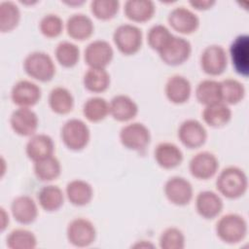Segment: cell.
I'll return each mask as SVG.
<instances>
[{"instance_id":"1","label":"cell","mask_w":249,"mask_h":249,"mask_svg":"<svg viewBox=\"0 0 249 249\" xmlns=\"http://www.w3.org/2000/svg\"><path fill=\"white\" fill-rule=\"evenodd\" d=\"M216 188L218 192L227 198H238L247 191V175L237 166H228L218 175Z\"/></svg>"},{"instance_id":"2","label":"cell","mask_w":249,"mask_h":249,"mask_svg":"<svg viewBox=\"0 0 249 249\" xmlns=\"http://www.w3.org/2000/svg\"><path fill=\"white\" fill-rule=\"evenodd\" d=\"M215 230L217 236L223 242L235 244L245 238L248 226L243 216L236 213H229L218 220Z\"/></svg>"},{"instance_id":"3","label":"cell","mask_w":249,"mask_h":249,"mask_svg":"<svg viewBox=\"0 0 249 249\" xmlns=\"http://www.w3.org/2000/svg\"><path fill=\"white\" fill-rule=\"evenodd\" d=\"M23 68L28 76L40 82L51 81L55 74L53 58L44 52L29 53L23 61Z\"/></svg>"},{"instance_id":"4","label":"cell","mask_w":249,"mask_h":249,"mask_svg":"<svg viewBox=\"0 0 249 249\" xmlns=\"http://www.w3.org/2000/svg\"><path fill=\"white\" fill-rule=\"evenodd\" d=\"M60 136L68 149L80 151L88 145L90 131L87 124L82 120L70 119L61 127Z\"/></svg>"},{"instance_id":"5","label":"cell","mask_w":249,"mask_h":249,"mask_svg":"<svg viewBox=\"0 0 249 249\" xmlns=\"http://www.w3.org/2000/svg\"><path fill=\"white\" fill-rule=\"evenodd\" d=\"M113 40L122 53L130 55L140 50L143 35L141 29L137 26L133 24H122L116 28L113 34Z\"/></svg>"},{"instance_id":"6","label":"cell","mask_w":249,"mask_h":249,"mask_svg":"<svg viewBox=\"0 0 249 249\" xmlns=\"http://www.w3.org/2000/svg\"><path fill=\"white\" fill-rule=\"evenodd\" d=\"M191 53L192 46L188 40L172 35L159 52V54L165 64L176 66L188 60Z\"/></svg>"},{"instance_id":"7","label":"cell","mask_w":249,"mask_h":249,"mask_svg":"<svg viewBox=\"0 0 249 249\" xmlns=\"http://www.w3.org/2000/svg\"><path fill=\"white\" fill-rule=\"evenodd\" d=\"M66 235L72 245L76 247H88L94 242L96 230L89 220L76 218L68 224Z\"/></svg>"},{"instance_id":"8","label":"cell","mask_w":249,"mask_h":249,"mask_svg":"<svg viewBox=\"0 0 249 249\" xmlns=\"http://www.w3.org/2000/svg\"><path fill=\"white\" fill-rule=\"evenodd\" d=\"M120 140L125 148L140 151L149 145L151 133L144 124L131 123L123 126L120 131Z\"/></svg>"},{"instance_id":"9","label":"cell","mask_w":249,"mask_h":249,"mask_svg":"<svg viewBox=\"0 0 249 249\" xmlns=\"http://www.w3.org/2000/svg\"><path fill=\"white\" fill-rule=\"evenodd\" d=\"M228 55L225 49L219 45L206 47L200 56V66L204 73L210 76L221 75L227 68Z\"/></svg>"},{"instance_id":"10","label":"cell","mask_w":249,"mask_h":249,"mask_svg":"<svg viewBox=\"0 0 249 249\" xmlns=\"http://www.w3.org/2000/svg\"><path fill=\"white\" fill-rule=\"evenodd\" d=\"M114 51L111 45L104 40H95L89 44L85 50L84 57L89 68H103L110 64Z\"/></svg>"},{"instance_id":"11","label":"cell","mask_w":249,"mask_h":249,"mask_svg":"<svg viewBox=\"0 0 249 249\" xmlns=\"http://www.w3.org/2000/svg\"><path fill=\"white\" fill-rule=\"evenodd\" d=\"M165 196L175 205H186L193 198V187L190 181L181 176L169 178L163 187Z\"/></svg>"},{"instance_id":"12","label":"cell","mask_w":249,"mask_h":249,"mask_svg":"<svg viewBox=\"0 0 249 249\" xmlns=\"http://www.w3.org/2000/svg\"><path fill=\"white\" fill-rule=\"evenodd\" d=\"M178 137L184 146L189 149L199 148L207 138V131L197 120L189 119L184 121L178 128Z\"/></svg>"},{"instance_id":"13","label":"cell","mask_w":249,"mask_h":249,"mask_svg":"<svg viewBox=\"0 0 249 249\" xmlns=\"http://www.w3.org/2000/svg\"><path fill=\"white\" fill-rule=\"evenodd\" d=\"M219 168V160L210 152L203 151L195 155L189 163L191 174L199 180H206L213 177Z\"/></svg>"},{"instance_id":"14","label":"cell","mask_w":249,"mask_h":249,"mask_svg":"<svg viewBox=\"0 0 249 249\" xmlns=\"http://www.w3.org/2000/svg\"><path fill=\"white\" fill-rule=\"evenodd\" d=\"M41 95L40 87L27 80H21L16 83L11 91L12 101L19 107L26 108L35 105L40 100Z\"/></svg>"},{"instance_id":"15","label":"cell","mask_w":249,"mask_h":249,"mask_svg":"<svg viewBox=\"0 0 249 249\" xmlns=\"http://www.w3.org/2000/svg\"><path fill=\"white\" fill-rule=\"evenodd\" d=\"M10 124L13 130L21 136H32L38 127V117L30 108L19 107L11 116Z\"/></svg>"},{"instance_id":"16","label":"cell","mask_w":249,"mask_h":249,"mask_svg":"<svg viewBox=\"0 0 249 249\" xmlns=\"http://www.w3.org/2000/svg\"><path fill=\"white\" fill-rule=\"evenodd\" d=\"M249 37L245 34L237 36L230 47V55L234 70L241 76L249 73Z\"/></svg>"},{"instance_id":"17","label":"cell","mask_w":249,"mask_h":249,"mask_svg":"<svg viewBox=\"0 0 249 249\" xmlns=\"http://www.w3.org/2000/svg\"><path fill=\"white\" fill-rule=\"evenodd\" d=\"M168 23L175 31L182 34H191L199 26L198 17L190 9L177 7L168 15Z\"/></svg>"},{"instance_id":"18","label":"cell","mask_w":249,"mask_h":249,"mask_svg":"<svg viewBox=\"0 0 249 249\" xmlns=\"http://www.w3.org/2000/svg\"><path fill=\"white\" fill-rule=\"evenodd\" d=\"M223 200L221 196L212 191H202L196 198V208L197 213L205 219H214L223 210Z\"/></svg>"},{"instance_id":"19","label":"cell","mask_w":249,"mask_h":249,"mask_svg":"<svg viewBox=\"0 0 249 249\" xmlns=\"http://www.w3.org/2000/svg\"><path fill=\"white\" fill-rule=\"evenodd\" d=\"M12 215L19 224L27 225L34 222L38 216V207L34 199L28 196L16 197L11 204Z\"/></svg>"},{"instance_id":"20","label":"cell","mask_w":249,"mask_h":249,"mask_svg":"<svg viewBox=\"0 0 249 249\" xmlns=\"http://www.w3.org/2000/svg\"><path fill=\"white\" fill-rule=\"evenodd\" d=\"M109 113L116 121L127 122L135 118L138 113V106L129 96L119 94L110 101Z\"/></svg>"},{"instance_id":"21","label":"cell","mask_w":249,"mask_h":249,"mask_svg":"<svg viewBox=\"0 0 249 249\" xmlns=\"http://www.w3.org/2000/svg\"><path fill=\"white\" fill-rule=\"evenodd\" d=\"M26 155L34 162L53 155L54 144L47 134H34L26 144Z\"/></svg>"},{"instance_id":"22","label":"cell","mask_w":249,"mask_h":249,"mask_svg":"<svg viewBox=\"0 0 249 249\" xmlns=\"http://www.w3.org/2000/svg\"><path fill=\"white\" fill-rule=\"evenodd\" d=\"M165 94L167 99L174 104H182L189 100L192 92L190 81L181 75L170 77L165 84Z\"/></svg>"},{"instance_id":"23","label":"cell","mask_w":249,"mask_h":249,"mask_svg":"<svg viewBox=\"0 0 249 249\" xmlns=\"http://www.w3.org/2000/svg\"><path fill=\"white\" fill-rule=\"evenodd\" d=\"M157 163L165 169H171L181 164L183 160V153L181 149L170 142L160 143L154 152Z\"/></svg>"},{"instance_id":"24","label":"cell","mask_w":249,"mask_h":249,"mask_svg":"<svg viewBox=\"0 0 249 249\" xmlns=\"http://www.w3.org/2000/svg\"><path fill=\"white\" fill-rule=\"evenodd\" d=\"M94 30L90 18L84 14L72 15L66 22L67 34L74 40L83 41L89 38Z\"/></svg>"},{"instance_id":"25","label":"cell","mask_w":249,"mask_h":249,"mask_svg":"<svg viewBox=\"0 0 249 249\" xmlns=\"http://www.w3.org/2000/svg\"><path fill=\"white\" fill-rule=\"evenodd\" d=\"M66 196L76 206H84L89 203L93 196V190L89 183L81 179L70 181L66 186Z\"/></svg>"},{"instance_id":"26","label":"cell","mask_w":249,"mask_h":249,"mask_svg":"<svg viewBox=\"0 0 249 249\" xmlns=\"http://www.w3.org/2000/svg\"><path fill=\"white\" fill-rule=\"evenodd\" d=\"M124 14L134 22L150 20L155 14V5L150 0H128L124 3Z\"/></svg>"},{"instance_id":"27","label":"cell","mask_w":249,"mask_h":249,"mask_svg":"<svg viewBox=\"0 0 249 249\" xmlns=\"http://www.w3.org/2000/svg\"><path fill=\"white\" fill-rule=\"evenodd\" d=\"M203 121L212 127H222L231 119V110L224 102H217L205 106L202 112Z\"/></svg>"},{"instance_id":"28","label":"cell","mask_w":249,"mask_h":249,"mask_svg":"<svg viewBox=\"0 0 249 249\" xmlns=\"http://www.w3.org/2000/svg\"><path fill=\"white\" fill-rule=\"evenodd\" d=\"M49 105L53 112L59 115H65L72 111L74 98L69 89L63 87H56L50 92Z\"/></svg>"},{"instance_id":"29","label":"cell","mask_w":249,"mask_h":249,"mask_svg":"<svg viewBox=\"0 0 249 249\" xmlns=\"http://www.w3.org/2000/svg\"><path fill=\"white\" fill-rule=\"evenodd\" d=\"M63 201L64 194L57 186L47 185L38 192V202L45 211L53 212L58 210Z\"/></svg>"},{"instance_id":"30","label":"cell","mask_w":249,"mask_h":249,"mask_svg":"<svg viewBox=\"0 0 249 249\" xmlns=\"http://www.w3.org/2000/svg\"><path fill=\"white\" fill-rule=\"evenodd\" d=\"M83 83L91 92H103L110 86V75L103 68H89L84 75Z\"/></svg>"},{"instance_id":"31","label":"cell","mask_w":249,"mask_h":249,"mask_svg":"<svg viewBox=\"0 0 249 249\" xmlns=\"http://www.w3.org/2000/svg\"><path fill=\"white\" fill-rule=\"evenodd\" d=\"M196 96L199 103L207 106L221 102L220 82L215 80H203L196 89Z\"/></svg>"},{"instance_id":"32","label":"cell","mask_w":249,"mask_h":249,"mask_svg":"<svg viewBox=\"0 0 249 249\" xmlns=\"http://www.w3.org/2000/svg\"><path fill=\"white\" fill-rule=\"evenodd\" d=\"M34 172L36 177L43 182L53 181L60 175V162L53 155L34 162Z\"/></svg>"},{"instance_id":"33","label":"cell","mask_w":249,"mask_h":249,"mask_svg":"<svg viewBox=\"0 0 249 249\" xmlns=\"http://www.w3.org/2000/svg\"><path fill=\"white\" fill-rule=\"evenodd\" d=\"M221 101L227 105L239 103L245 96L243 84L235 79H226L220 82Z\"/></svg>"},{"instance_id":"34","label":"cell","mask_w":249,"mask_h":249,"mask_svg":"<svg viewBox=\"0 0 249 249\" xmlns=\"http://www.w3.org/2000/svg\"><path fill=\"white\" fill-rule=\"evenodd\" d=\"M83 114L87 120L97 123L104 120L109 113V103L106 99L94 96L89 98L83 106Z\"/></svg>"},{"instance_id":"35","label":"cell","mask_w":249,"mask_h":249,"mask_svg":"<svg viewBox=\"0 0 249 249\" xmlns=\"http://www.w3.org/2000/svg\"><path fill=\"white\" fill-rule=\"evenodd\" d=\"M20 19L18 7L12 1H5L0 4V31L2 33L14 30Z\"/></svg>"},{"instance_id":"36","label":"cell","mask_w":249,"mask_h":249,"mask_svg":"<svg viewBox=\"0 0 249 249\" xmlns=\"http://www.w3.org/2000/svg\"><path fill=\"white\" fill-rule=\"evenodd\" d=\"M7 246L11 249H34L37 246V239L32 231L16 229L7 236Z\"/></svg>"},{"instance_id":"37","label":"cell","mask_w":249,"mask_h":249,"mask_svg":"<svg viewBox=\"0 0 249 249\" xmlns=\"http://www.w3.org/2000/svg\"><path fill=\"white\" fill-rule=\"evenodd\" d=\"M55 58L63 67L70 68L75 66L80 58L79 48L68 41L60 42L55 48Z\"/></svg>"},{"instance_id":"38","label":"cell","mask_w":249,"mask_h":249,"mask_svg":"<svg viewBox=\"0 0 249 249\" xmlns=\"http://www.w3.org/2000/svg\"><path fill=\"white\" fill-rule=\"evenodd\" d=\"M120 8V3L117 0H94L90 4L92 15L101 20L113 18Z\"/></svg>"},{"instance_id":"39","label":"cell","mask_w":249,"mask_h":249,"mask_svg":"<svg viewBox=\"0 0 249 249\" xmlns=\"http://www.w3.org/2000/svg\"><path fill=\"white\" fill-rule=\"evenodd\" d=\"M160 247L161 249H183L185 247V235L177 228L165 229L160 237Z\"/></svg>"},{"instance_id":"40","label":"cell","mask_w":249,"mask_h":249,"mask_svg":"<svg viewBox=\"0 0 249 249\" xmlns=\"http://www.w3.org/2000/svg\"><path fill=\"white\" fill-rule=\"evenodd\" d=\"M39 28L41 33L47 38H55L63 30V21L57 15H46L40 20Z\"/></svg>"},{"instance_id":"41","label":"cell","mask_w":249,"mask_h":249,"mask_svg":"<svg viewBox=\"0 0 249 249\" xmlns=\"http://www.w3.org/2000/svg\"><path fill=\"white\" fill-rule=\"evenodd\" d=\"M171 36L172 34L168 28H166L164 25L157 24L150 28L147 34V41L149 46L159 53Z\"/></svg>"},{"instance_id":"42","label":"cell","mask_w":249,"mask_h":249,"mask_svg":"<svg viewBox=\"0 0 249 249\" xmlns=\"http://www.w3.org/2000/svg\"><path fill=\"white\" fill-rule=\"evenodd\" d=\"M190 4L193 8L196 10H208L212 6L215 5V1L213 0H193L190 1Z\"/></svg>"},{"instance_id":"43","label":"cell","mask_w":249,"mask_h":249,"mask_svg":"<svg viewBox=\"0 0 249 249\" xmlns=\"http://www.w3.org/2000/svg\"><path fill=\"white\" fill-rule=\"evenodd\" d=\"M8 224H9V216L6 213L5 209L3 207H1V231H2L5 230V228L7 227Z\"/></svg>"},{"instance_id":"44","label":"cell","mask_w":249,"mask_h":249,"mask_svg":"<svg viewBox=\"0 0 249 249\" xmlns=\"http://www.w3.org/2000/svg\"><path fill=\"white\" fill-rule=\"evenodd\" d=\"M133 247H137V248H149V247H154V245L146 240H141L140 242H137L135 245H133Z\"/></svg>"}]
</instances>
